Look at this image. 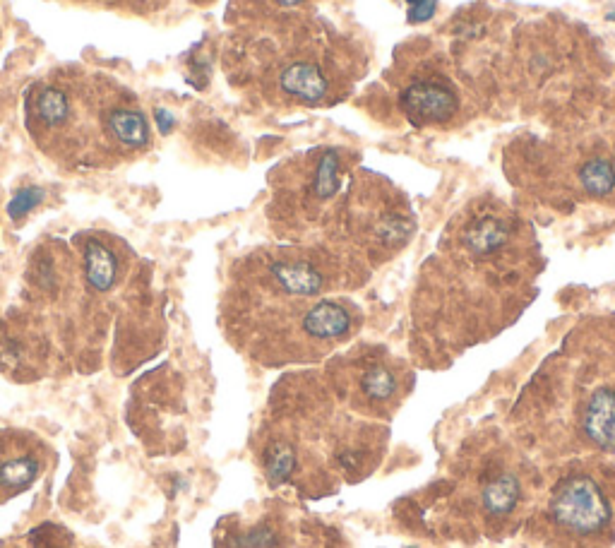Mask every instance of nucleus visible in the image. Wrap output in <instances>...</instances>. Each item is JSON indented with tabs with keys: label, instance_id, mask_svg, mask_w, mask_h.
<instances>
[{
	"label": "nucleus",
	"instance_id": "6e6552de",
	"mask_svg": "<svg viewBox=\"0 0 615 548\" xmlns=\"http://www.w3.org/2000/svg\"><path fill=\"white\" fill-rule=\"evenodd\" d=\"M399 390V378L387 363L373 361L368 363L358 378V395L370 404H387L394 399Z\"/></svg>",
	"mask_w": 615,
	"mask_h": 548
},
{
	"label": "nucleus",
	"instance_id": "f8f14e48",
	"mask_svg": "<svg viewBox=\"0 0 615 548\" xmlns=\"http://www.w3.org/2000/svg\"><path fill=\"white\" fill-rule=\"evenodd\" d=\"M231 546L234 548H274L277 546V536L270 527H258V529H250L248 534L234 536L231 539Z\"/></svg>",
	"mask_w": 615,
	"mask_h": 548
},
{
	"label": "nucleus",
	"instance_id": "0eeeda50",
	"mask_svg": "<svg viewBox=\"0 0 615 548\" xmlns=\"http://www.w3.org/2000/svg\"><path fill=\"white\" fill-rule=\"evenodd\" d=\"M85 277L94 291H111L118 279L116 253L101 241H89L85 246Z\"/></svg>",
	"mask_w": 615,
	"mask_h": 548
},
{
	"label": "nucleus",
	"instance_id": "39448f33",
	"mask_svg": "<svg viewBox=\"0 0 615 548\" xmlns=\"http://www.w3.org/2000/svg\"><path fill=\"white\" fill-rule=\"evenodd\" d=\"M579 433L594 450L615 452V385H599L579 404Z\"/></svg>",
	"mask_w": 615,
	"mask_h": 548
},
{
	"label": "nucleus",
	"instance_id": "423d86ee",
	"mask_svg": "<svg viewBox=\"0 0 615 548\" xmlns=\"http://www.w3.org/2000/svg\"><path fill=\"white\" fill-rule=\"evenodd\" d=\"M519 496H522V484H519L517 474L503 469V472L488 476V479L483 481L479 491V503L486 515L505 517L517 508Z\"/></svg>",
	"mask_w": 615,
	"mask_h": 548
},
{
	"label": "nucleus",
	"instance_id": "4468645a",
	"mask_svg": "<svg viewBox=\"0 0 615 548\" xmlns=\"http://www.w3.org/2000/svg\"><path fill=\"white\" fill-rule=\"evenodd\" d=\"M154 118H157V128H159L161 135L171 133L173 125H176V121H173V113L164 111V109H159L157 113H154Z\"/></svg>",
	"mask_w": 615,
	"mask_h": 548
},
{
	"label": "nucleus",
	"instance_id": "f257e3e1",
	"mask_svg": "<svg viewBox=\"0 0 615 548\" xmlns=\"http://www.w3.org/2000/svg\"><path fill=\"white\" fill-rule=\"evenodd\" d=\"M363 183L361 190L354 186L349 193L351 231L358 246L373 258L397 253L414 234V217L397 190L375 186L373 176H363Z\"/></svg>",
	"mask_w": 615,
	"mask_h": 548
},
{
	"label": "nucleus",
	"instance_id": "1a4fd4ad",
	"mask_svg": "<svg viewBox=\"0 0 615 548\" xmlns=\"http://www.w3.org/2000/svg\"><path fill=\"white\" fill-rule=\"evenodd\" d=\"M106 128L125 147H145L149 140V123L145 113L137 109H113L106 116Z\"/></svg>",
	"mask_w": 615,
	"mask_h": 548
},
{
	"label": "nucleus",
	"instance_id": "20e7f679",
	"mask_svg": "<svg viewBox=\"0 0 615 548\" xmlns=\"http://www.w3.org/2000/svg\"><path fill=\"white\" fill-rule=\"evenodd\" d=\"M46 467V450L29 433H0V503L25 493Z\"/></svg>",
	"mask_w": 615,
	"mask_h": 548
},
{
	"label": "nucleus",
	"instance_id": "7ed1b4c3",
	"mask_svg": "<svg viewBox=\"0 0 615 548\" xmlns=\"http://www.w3.org/2000/svg\"><path fill=\"white\" fill-rule=\"evenodd\" d=\"M399 109L416 128H431V125H447L459 116L462 109V94L445 70L438 65H419L399 85Z\"/></svg>",
	"mask_w": 615,
	"mask_h": 548
},
{
	"label": "nucleus",
	"instance_id": "f03ea898",
	"mask_svg": "<svg viewBox=\"0 0 615 548\" xmlns=\"http://www.w3.org/2000/svg\"><path fill=\"white\" fill-rule=\"evenodd\" d=\"M548 515L563 532L591 539L611 529L615 517V503L611 491L591 472H572L555 484Z\"/></svg>",
	"mask_w": 615,
	"mask_h": 548
},
{
	"label": "nucleus",
	"instance_id": "ddd939ff",
	"mask_svg": "<svg viewBox=\"0 0 615 548\" xmlns=\"http://www.w3.org/2000/svg\"><path fill=\"white\" fill-rule=\"evenodd\" d=\"M411 22H426L435 13V0H409Z\"/></svg>",
	"mask_w": 615,
	"mask_h": 548
},
{
	"label": "nucleus",
	"instance_id": "dca6fc26",
	"mask_svg": "<svg viewBox=\"0 0 615 548\" xmlns=\"http://www.w3.org/2000/svg\"><path fill=\"white\" fill-rule=\"evenodd\" d=\"M611 154H613V164H615V145H613V152Z\"/></svg>",
	"mask_w": 615,
	"mask_h": 548
},
{
	"label": "nucleus",
	"instance_id": "9d476101",
	"mask_svg": "<svg viewBox=\"0 0 615 548\" xmlns=\"http://www.w3.org/2000/svg\"><path fill=\"white\" fill-rule=\"evenodd\" d=\"M34 118L44 125V128H61L68 123L70 111H73V101H70L68 92L61 87H41L39 94L34 97Z\"/></svg>",
	"mask_w": 615,
	"mask_h": 548
},
{
	"label": "nucleus",
	"instance_id": "9b49d317",
	"mask_svg": "<svg viewBox=\"0 0 615 548\" xmlns=\"http://www.w3.org/2000/svg\"><path fill=\"white\" fill-rule=\"evenodd\" d=\"M41 200H44V190H41V188H25V190H20V193H17L15 198H13V202H10V205H8L10 219H15V222H17V219L27 217V214L32 212Z\"/></svg>",
	"mask_w": 615,
	"mask_h": 548
},
{
	"label": "nucleus",
	"instance_id": "2eb2a0df",
	"mask_svg": "<svg viewBox=\"0 0 615 548\" xmlns=\"http://www.w3.org/2000/svg\"><path fill=\"white\" fill-rule=\"evenodd\" d=\"M270 3L279 10H289V8H298V5H303L306 0H270Z\"/></svg>",
	"mask_w": 615,
	"mask_h": 548
}]
</instances>
